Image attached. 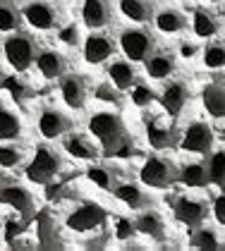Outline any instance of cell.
<instances>
[{
	"label": "cell",
	"mask_w": 225,
	"mask_h": 251,
	"mask_svg": "<svg viewBox=\"0 0 225 251\" xmlns=\"http://www.w3.org/2000/svg\"><path fill=\"white\" fill-rule=\"evenodd\" d=\"M208 175H211V184L225 192V149L208 155Z\"/></svg>",
	"instance_id": "obj_30"
},
{
	"label": "cell",
	"mask_w": 225,
	"mask_h": 251,
	"mask_svg": "<svg viewBox=\"0 0 225 251\" xmlns=\"http://www.w3.org/2000/svg\"><path fill=\"white\" fill-rule=\"evenodd\" d=\"M211 2H218V0H211Z\"/></svg>",
	"instance_id": "obj_42"
},
{
	"label": "cell",
	"mask_w": 225,
	"mask_h": 251,
	"mask_svg": "<svg viewBox=\"0 0 225 251\" xmlns=\"http://www.w3.org/2000/svg\"><path fill=\"white\" fill-rule=\"evenodd\" d=\"M82 20L89 29L108 26L112 20V7L108 0H84L82 5Z\"/></svg>",
	"instance_id": "obj_15"
},
{
	"label": "cell",
	"mask_w": 225,
	"mask_h": 251,
	"mask_svg": "<svg viewBox=\"0 0 225 251\" xmlns=\"http://www.w3.org/2000/svg\"><path fill=\"white\" fill-rule=\"evenodd\" d=\"M60 96L72 110H82L84 103H86V96H89L86 79L79 77V75H62V79H60Z\"/></svg>",
	"instance_id": "obj_14"
},
{
	"label": "cell",
	"mask_w": 225,
	"mask_h": 251,
	"mask_svg": "<svg viewBox=\"0 0 225 251\" xmlns=\"http://www.w3.org/2000/svg\"><path fill=\"white\" fill-rule=\"evenodd\" d=\"M189 244H192L194 249H206V251L221 249V239H218V232L213 230V227H204V225H201L199 230L192 234Z\"/></svg>",
	"instance_id": "obj_31"
},
{
	"label": "cell",
	"mask_w": 225,
	"mask_h": 251,
	"mask_svg": "<svg viewBox=\"0 0 225 251\" xmlns=\"http://www.w3.org/2000/svg\"><path fill=\"white\" fill-rule=\"evenodd\" d=\"M134 225H137V232L146 234V237L156 239V242H163L166 239V220H163V215L158 211L144 208V211L137 215Z\"/></svg>",
	"instance_id": "obj_19"
},
{
	"label": "cell",
	"mask_w": 225,
	"mask_h": 251,
	"mask_svg": "<svg viewBox=\"0 0 225 251\" xmlns=\"http://www.w3.org/2000/svg\"><path fill=\"white\" fill-rule=\"evenodd\" d=\"M117 46L130 62H146V58L156 50V36L144 26H130L120 31Z\"/></svg>",
	"instance_id": "obj_4"
},
{
	"label": "cell",
	"mask_w": 225,
	"mask_h": 251,
	"mask_svg": "<svg viewBox=\"0 0 225 251\" xmlns=\"http://www.w3.org/2000/svg\"><path fill=\"white\" fill-rule=\"evenodd\" d=\"M0 201L7 203V206H12V208H15L17 213H22V215L31 213V208H34V199H31V194L27 192L24 187H17V184L0 187Z\"/></svg>",
	"instance_id": "obj_26"
},
{
	"label": "cell",
	"mask_w": 225,
	"mask_h": 251,
	"mask_svg": "<svg viewBox=\"0 0 225 251\" xmlns=\"http://www.w3.org/2000/svg\"><path fill=\"white\" fill-rule=\"evenodd\" d=\"M204 65L211 70H221L225 67V43L216 41V43H208L204 48Z\"/></svg>",
	"instance_id": "obj_33"
},
{
	"label": "cell",
	"mask_w": 225,
	"mask_h": 251,
	"mask_svg": "<svg viewBox=\"0 0 225 251\" xmlns=\"http://www.w3.org/2000/svg\"><path fill=\"white\" fill-rule=\"evenodd\" d=\"M36 41L31 39V34L27 31H12L5 43H2V55L7 60V65L17 72H27L34 62H36Z\"/></svg>",
	"instance_id": "obj_2"
},
{
	"label": "cell",
	"mask_w": 225,
	"mask_h": 251,
	"mask_svg": "<svg viewBox=\"0 0 225 251\" xmlns=\"http://www.w3.org/2000/svg\"><path fill=\"white\" fill-rule=\"evenodd\" d=\"M180 53H182V58H194V55L199 53V46H194V43H189V41H182V43H180Z\"/></svg>",
	"instance_id": "obj_41"
},
{
	"label": "cell",
	"mask_w": 225,
	"mask_h": 251,
	"mask_svg": "<svg viewBox=\"0 0 225 251\" xmlns=\"http://www.w3.org/2000/svg\"><path fill=\"white\" fill-rule=\"evenodd\" d=\"M72 129V120L56 108H46L38 115V132L43 139H60Z\"/></svg>",
	"instance_id": "obj_13"
},
{
	"label": "cell",
	"mask_w": 225,
	"mask_h": 251,
	"mask_svg": "<svg viewBox=\"0 0 225 251\" xmlns=\"http://www.w3.org/2000/svg\"><path fill=\"white\" fill-rule=\"evenodd\" d=\"M96 100H101V103H108V105H122V91L117 89V86H111V84H98L94 91Z\"/></svg>",
	"instance_id": "obj_35"
},
{
	"label": "cell",
	"mask_w": 225,
	"mask_h": 251,
	"mask_svg": "<svg viewBox=\"0 0 225 251\" xmlns=\"http://www.w3.org/2000/svg\"><path fill=\"white\" fill-rule=\"evenodd\" d=\"M36 70L41 77L46 79H57L65 75V67H67V62H65V55L62 53H57V50H51V48H46V50H38L36 53Z\"/></svg>",
	"instance_id": "obj_17"
},
{
	"label": "cell",
	"mask_w": 225,
	"mask_h": 251,
	"mask_svg": "<svg viewBox=\"0 0 225 251\" xmlns=\"http://www.w3.org/2000/svg\"><path fill=\"white\" fill-rule=\"evenodd\" d=\"M117 7H120V12L130 22H134V24H146V22H151L153 15H156V12H153V5H151L149 0H120Z\"/></svg>",
	"instance_id": "obj_27"
},
{
	"label": "cell",
	"mask_w": 225,
	"mask_h": 251,
	"mask_svg": "<svg viewBox=\"0 0 225 251\" xmlns=\"http://www.w3.org/2000/svg\"><path fill=\"white\" fill-rule=\"evenodd\" d=\"M86 177L94 182L98 189L103 192H112L120 182H122V170L117 165H106V163H96L86 170Z\"/></svg>",
	"instance_id": "obj_18"
},
{
	"label": "cell",
	"mask_w": 225,
	"mask_h": 251,
	"mask_svg": "<svg viewBox=\"0 0 225 251\" xmlns=\"http://www.w3.org/2000/svg\"><path fill=\"white\" fill-rule=\"evenodd\" d=\"M153 24L163 34H180L187 29V15L177 7H163L153 15Z\"/></svg>",
	"instance_id": "obj_22"
},
{
	"label": "cell",
	"mask_w": 225,
	"mask_h": 251,
	"mask_svg": "<svg viewBox=\"0 0 225 251\" xmlns=\"http://www.w3.org/2000/svg\"><path fill=\"white\" fill-rule=\"evenodd\" d=\"M192 29L199 39H208L216 36L221 29V22L213 12H208L206 7H194V17H192Z\"/></svg>",
	"instance_id": "obj_28"
},
{
	"label": "cell",
	"mask_w": 225,
	"mask_h": 251,
	"mask_svg": "<svg viewBox=\"0 0 225 251\" xmlns=\"http://www.w3.org/2000/svg\"><path fill=\"white\" fill-rule=\"evenodd\" d=\"M2 89H5V91H10V94H12V98H15L17 103L27 96V84H22V81H19V79H15V77H5V79H2Z\"/></svg>",
	"instance_id": "obj_38"
},
{
	"label": "cell",
	"mask_w": 225,
	"mask_h": 251,
	"mask_svg": "<svg viewBox=\"0 0 225 251\" xmlns=\"http://www.w3.org/2000/svg\"><path fill=\"white\" fill-rule=\"evenodd\" d=\"M189 189H204L211 184V175H208V160H197V163H187L180 168V179Z\"/></svg>",
	"instance_id": "obj_23"
},
{
	"label": "cell",
	"mask_w": 225,
	"mask_h": 251,
	"mask_svg": "<svg viewBox=\"0 0 225 251\" xmlns=\"http://www.w3.org/2000/svg\"><path fill=\"white\" fill-rule=\"evenodd\" d=\"M62 168V158L57 153L56 149H51V146H41L34 155V160L29 163V168H27V177L31 179V182H38V184H46V182H51L56 173Z\"/></svg>",
	"instance_id": "obj_6"
},
{
	"label": "cell",
	"mask_w": 225,
	"mask_h": 251,
	"mask_svg": "<svg viewBox=\"0 0 225 251\" xmlns=\"http://www.w3.org/2000/svg\"><path fill=\"white\" fill-rule=\"evenodd\" d=\"M189 98H192V91H189V86L185 81H180V79H175V81H168L166 86H163V91H161V105H163V110L168 113L170 117H180L182 115V110L187 108Z\"/></svg>",
	"instance_id": "obj_10"
},
{
	"label": "cell",
	"mask_w": 225,
	"mask_h": 251,
	"mask_svg": "<svg viewBox=\"0 0 225 251\" xmlns=\"http://www.w3.org/2000/svg\"><path fill=\"white\" fill-rule=\"evenodd\" d=\"M213 215H216V220L221 223V225H225V192H221L216 199H213Z\"/></svg>",
	"instance_id": "obj_40"
},
{
	"label": "cell",
	"mask_w": 225,
	"mask_h": 251,
	"mask_svg": "<svg viewBox=\"0 0 225 251\" xmlns=\"http://www.w3.org/2000/svg\"><path fill=\"white\" fill-rule=\"evenodd\" d=\"M172 213L175 220L187 225V227H201L208 218V201L204 199H189V196H177L172 201Z\"/></svg>",
	"instance_id": "obj_8"
},
{
	"label": "cell",
	"mask_w": 225,
	"mask_h": 251,
	"mask_svg": "<svg viewBox=\"0 0 225 251\" xmlns=\"http://www.w3.org/2000/svg\"><path fill=\"white\" fill-rule=\"evenodd\" d=\"M112 230H115V239L127 242V239H132L137 234V225H134V220H127V218H120L117 215L112 220Z\"/></svg>",
	"instance_id": "obj_36"
},
{
	"label": "cell",
	"mask_w": 225,
	"mask_h": 251,
	"mask_svg": "<svg viewBox=\"0 0 225 251\" xmlns=\"http://www.w3.org/2000/svg\"><path fill=\"white\" fill-rule=\"evenodd\" d=\"M223 15H225V12H223Z\"/></svg>",
	"instance_id": "obj_44"
},
{
	"label": "cell",
	"mask_w": 225,
	"mask_h": 251,
	"mask_svg": "<svg viewBox=\"0 0 225 251\" xmlns=\"http://www.w3.org/2000/svg\"><path fill=\"white\" fill-rule=\"evenodd\" d=\"M146 75L151 79H168L172 72H175V67H177V60L175 55L170 53V50H153L149 58H146Z\"/></svg>",
	"instance_id": "obj_21"
},
{
	"label": "cell",
	"mask_w": 225,
	"mask_h": 251,
	"mask_svg": "<svg viewBox=\"0 0 225 251\" xmlns=\"http://www.w3.org/2000/svg\"><path fill=\"white\" fill-rule=\"evenodd\" d=\"M146 139H149L151 149L168 151V149H175L180 144V132L172 122L151 117V120H146Z\"/></svg>",
	"instance_id": "obj_9"
},
{
	"label": "cell",
	"mask_w": 225,
	"mask_h": 251,
	"mask_svg": "<svg viewBox=\"0 0 225 251\" xmlns=\"http://www.w3.org/2000/svg\"><path fill=\"white\" fill-rule=\"evenodd\" d=\"M117 48V41L112 39L111 34H103V31H91L86 39H84V60L89 65H98V62H106L115 53Z\"/></svg>",
	"instance_id": "obj_11"
},
{
	"label": "cell",
	"mask_w": 225,
	"mask_h": 251,
	"mask_svg": "<svg viewBox=\"0 0 225 251\" xmlns=\"http://www.w3.org/2000/svg\"><path fill=\"white\" fill-rule=\"evenodd\" d=\"M0 70H2V67H0Z\"/></svg>",
	"instance_id": "obj_43"
},
{
	"label": "cell",
	"mask_w": 225,
	"mask_h": 251,
	"mask_svg": "<svg viewBox=\"0 0 225 251\" xmlns=\"http://www.w3.org/2000/svg\"><path fill=\"white\" fill-rule=\"evenodd\" d=\"M89 132L96 136V141L101 146V153L106 158H112L115 151L130 139L125 122L115 113H94L89 117Z\"/></svg>",
	"instance_id": "obj_1"
},
{
	"label": "cell",
	"mask_w": 225,
	"mask_h": 251,
	"mask_svg": "<svg viewBox=\"0 0 225 251\" xmlns=\"http://www.w3.org/2000/svg\"><path fill=\"white\" fill-rule=\"evenodd\" d=\"M62 149L77 160H96L101 155V151H98V146L94 141L82 134H67L65 141H62Z\"/></svg>",
	"instance_id": "obj_24"
},
{
	"label": "cell",
	"mask_w": 225,
	"mask_h": 251,
	"mask_svg": "<svg viewBox=\"0 0 225 251\" xmlns=\"http://www.w3.org/2000/svg\"><path fill=\"white\" fill-rule=\"evenodd\" d=\"M139 179L151 189H168L180 179V168L170 158L151 155L144 160V165L139 170Z\"/></svg>",
	"instance_id": "obj_3"
},
{
	"label": "cell",
	"mask_w": 225,
	"mask_h": 251,
	"mask_svg": "<svg viewBox=\"0 0 225 251\" xmlns=\"http://www.w3.org/2000/svg\"><path fill=\"white\" fill-rule=\"evenodd\" d=\"M201 103L208 115L225 117V79H216L204 86L201 91Z\"/></svg>",
	"instance_id": "obj_20"
},
{
	"label": "cell",
	"mask_w": 225,
	"mask_h": 251,
	"mask_svg": "<svg viewBox=\"0 0 225 251\" xmlns=\"http://www.w3.org/2000/svg\"><path fill=\"white\" fill-rule=\"evenodd\" d=\"M130 96H132V103L137 105V108H146V105H151L156 98H161L151 86H146V84H141V81H137L134 86L130 89Z\"/></svg>",
	"instance_id": "obj_34"
},
{
	"label": "cell",
	"mask_w": 225,
	"mask_h": 251,
	"mask_svg": "<svg viewBox=\"0 0 225 251\" xmlns=\"http://www.w3.org/2000/svg\"><path fill=\"white\" fill-rule=\"evenodd\" d=\"M22 163V151L15 146L0 144V168H17Z\"/></svg>",
	"instance_id": "obj_37"
},
{
	"label": "cell",
	"mask_w": 225,
	"mask_h": 251,
	"mask_svg": "<svg viewBox=\"0 0 225 251\" xmlns=\"http://www.w3.org/2000/svg\"><path fill=\"white\" fill-rule=\"evenodd\" d=\"M213 141H216V134H213V129H211V125L208 122H201V120H197V122H192L185 127V132L180 134V149L182 151H189V153H211V149H213Z\"/></svg>",
	"instance_id": "obj_7"
},
{
	"label": "cell",
	"mask_w": 225,
	"mask_h": 251,
	"mask_svg": "<svg viewBox=\"0 0 225 251\" xmlns=\"http://www.w3.org/2000/svg\"><path fill=\"white\" fill-rule=\"evenodd\" d=\"M112 194H115L117 201H122L127 208H132V211L151 208V196L144 192L139 184H134V182H120V184L112 189Z\"/></svg>",
	"instance_id": "obj_16"
},
{
	"label": "cell",
	"mask_w": 225,
	"mask_h": 251,
	"mask_svg": "<svg viewBox=\"0 0 225 251\" xmlns=\"http://www.w3.org/2000/svg\"><path fill=\"white\" fill-rule=\"evenodd\" d=\"M22 24V10L12 0H0V31H17Z\"/></svg>",
	"instance_id": "obj_29"
},
{
	"label": "cell",
	"mask_w": 225,
	"mask_h": 251,
	"mask_svg": "<svg viewBox=\"0 0 225 251\" xmlns=\"http://www.w3.org/2000/svg\"><path fill=\"white\" fill-rule=\"evenodd\" d=\"M60 41L62 43H67V46H77L79 43V29H77V24H67L65 29H60Z\"/></svg>",
	"instance_id": "obj_39"
},
{
	"label": "cell",
	"mask_w": 225,
	"mask_h": 251,
	"mask_svg": "<svg viewBox=\"0 0 225 251\" xmlns=\"http://www.w3.org/2000/svg\"><path fill=\"white\" fill-rule=\"evenodd\" d=\"M22 132V125H19V117L12 110H5L0 108V141H10V139H17Z\"/></svg>",
	"instance_id": "obj_32"
},
{
	"label": "cell",
	"mask_w": 225,
	"mask_h": 251,
	"mask_svg": "<svg viewBox=\"0 0 225 251\" xmlns=\"http://www.w3.org/2000/svg\"><path fill=\"white\" fill-rule=\"evenodd\" d=\"M108 213L103 211L101 206L96 203H84L79 206L70 218H67V227L75 232H91V230H98L103 223H106Z\"/></svg>",
	"instance_id": "obj_12"
},
{
	"label": "cell",
	"mask_w": 225,
	"mask_h": 251,
	"mask_svg": "<svg viewBox=\"0 0 225 251\" xmlns=\"http://www.w3.org/2000/svg\"><path fill=\"white\" fill-rule=\"evenodd\" d=\"M22 20L27 22L29 26L34 29H41V31H51V29H57L60 22H62V15L53 2L48 0H31L22 7Z\"/></svg>",
	"instance_id": "obj_5"
},
{
	"label": "cell",
	"mask_w": 225,
	"mask_h": 251,
	"mask_svg": "<svg viewBox=\"0 0 225 251\" xmlns=\"http://www.w3.org/2000/svg\"><path fill=\"white\" fill-rule=\"evenodd\" d=\"M106 72H108V79L112 81V86H117L120 91H130L132 86L139 81L130 60H112Z\"/></svg>",
	"instance_id": "obj_25"
}]
</instances>
